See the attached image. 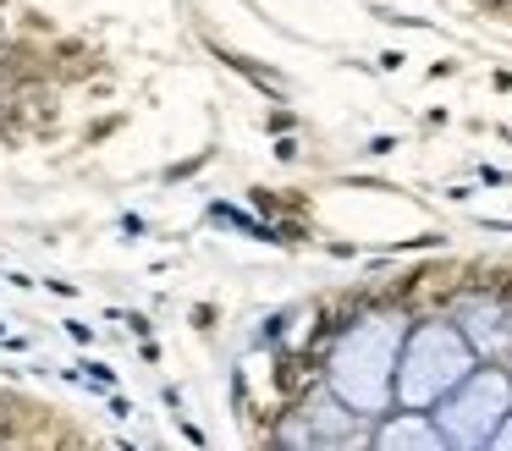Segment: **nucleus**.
Segmentation results:
<instances>
[{"label":"nucleus","instance_id":"obj_2","mask_svg":"<svg viewBox=\"0 0 512 451\" xmlns=\"http://www.w3.org/2000/svg\"><path fill=\"white\" fill-rule=\"evenodd\" d=\"M474 352L479 347L463 336V325H452V319H430V325L408 330L402 363H397V402L402 407H435L446 391H457V385L479 369Z\"/></svg>","mask_w":512,"mask_h":451},{"label":"nucleus","instance_id":"obj_3","mask_svg":"<svg viewBox=\"0 0 512 451\" xmlns=\"http://www.w3.org/2000/svg\"><path fill=\"white\" fill-rule=\"evenodd\" d=\"M512 413V380L501 369H474L457 391H446L435 402V424H441L446 446L457 451H479L496 440V429Z\"/></svg>","mask_w":512,"mask_h":451},{"label":"nucleus","instance_id":"obj_6","mask_svg":"<svg viewBox=\"0 0 512 451\" xmlns=\"http://www.w3.org/2000/svg\"><path fill=\"white\" fill-rule=\"evenodd\" d=\"M490 446H501V451H512V413H507V424L496 429V440H490Z\"/></svg>","mask_w":512,"mask_h":451},{"label":"nucleus","instance_id":"obj_4","mask_svg":"<svg viewBox=\"0 0 512 451\" xmlns=\"http://www.w3.org/2000/svg\"><path fill=\"white\" fill-rule=\"evenodd\" d=\"M375 446L380 451H441L446 435H441L435 418H424V407H408V413H397L386 429H380Z\"/></svg>","mask_w":512,"mask_h":451},{"label":"nucleus","instance_id":"obj_5","mask_svg":"<svg viewBox=\"0 0 512 451\" xmlns=\"http://www.w3.org/2000/svg\"><path fill=\"white\" fill-rule=\"evenodd\" d=\"M463 336L474 341L479 352L507 347V341H512V319H507V308H496V303H468V308H463Z\"/></svg>","mask_w":512,"mask_h":451},{"label":"nucleus","instance_id":"obj_1","mask_svg":"<svg viewBox=\"0 0 512 451\" xmlns=\"http://www.w3.org/2000/svg\"><path fill=\"white\" fill-rule=\"evenodd\" d=\"M402 341H408V319L402 314H369L353 330H342V341L331 347L325 363V385L331 396H342L353 413L375 418L397 402V363Z\"/></svg>","mask_w":512,"mask_h":451}]
</instances>
